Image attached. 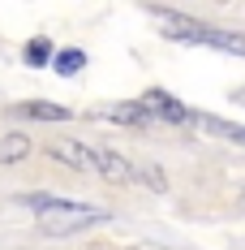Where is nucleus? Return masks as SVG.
<instances>
[{
    "label": "nucleus",
    "instance_id": "1",
    "mask_svg": "<svg viewBox=\"0 0 245 250\" xmlns=\"http://www.w3.org/2000/svg\"><path fill=\"white\" fill-rule=\"evenodd\" d=\"M108 220V211L103 207H86V203H56V207H48V211H39V233L43 237H74V233H82V229H95Z\"/></svg>",
    "mask_w": 245,
    "mask_h": 250
},
{
    "label": "nucleus",
    "instance_id": "2",
    "mask_svg": "<svg viewBox=\"0 0 245 250\" xmlns=\"http://www.w3.org/2000/svg\"><path fill=\"white\" fill-rule=\"evenodd\" d=\"M142 4H147V13L155 18V26H159V35H164V39H176V43H202L207 26L198 22V18L181 13V9H164V4H151V0H142Z\"/></svg>",
    "mask_w": 245,
    "mask_h": 250
},
{
    "label": "nucleus",
    "instance_id": "3",
    "mask_svg": "<svg viewBox=\"0 0 245 250\" xmlns=\"http://www.w3.org/2000/svg\"><path fill=\"white\" fill-rule=\"evenodd\" d=\"M48 160H56L60 168H74V173H82V177H99L95 147H86V143H77V138H56V143H48Z\"/></svg>",
    "mask_w": 245,
    "mask_h": 250
},
{
    "label": "nucleus",
    "instance_id": "4",
    "mask_svg": "<svg viewBox=\"0 0 245 250\" xmlns=\"http://www.w3.org/2000/svg\"><path fill=\"white\" fill-rule=\"evenodd\" d=\"M95 117H108V121L125 125V129H155V125H164L155 112H151L142 100H121V104H108V108H99Z\"/></svg>",
    "mask_w": 245,
    "mask_h": 250
},
{
    "label": "nucleus",
    "instance_id": "5",
    "mask_svg": "<svg viewBox=\"0 0 245 250\" xmlns=\"http://www.w3.org/2000/svg\"><path fill=\"white\" fill-rule=\"evenodd\" d=\"M142 104H147L164 125H198V112H194V108H185L181 100H172L168 91H159V86L142 91Z\"/></svg>",
    "mask_w": 245,
    "mask_h": 250
},
{
    "label": "nucleus",
    "instance_id": "6",
    "mask_svg": "<svg viewBox=\"0 0 245 250\" xmlns=\"http://www.w3.org/2000/svg\"><path fill=\"white\" fill-rule=\"evenodd\" d=\"M99 155V177L112 181V186H129L133 181V160H125L116 147H95Z\"/></svg>",
    "mask_w": 245,
    "mask_h": 250
},
{
    "label": "nucleus",
    "instance_id": "7",
    "mask_svg": "<svg viewBox=\"0 0 245 250\" xmlns=\"http://www.w3.org/2000/svg\"><path fill=\"white\" fill-rule=\"evenodd\" d=\"M13 117H26V121H74V108H65V104H52V100H26L13 108Z\"/></svg>",
    "mask_w": 245,
    "mask_h": 250
},
{
    "label": "nucleus",
    "instance_id": "8",
    "mask_svg": "<svg viewBox=\"0 0 245 250\" xmlns=\"http://www.w3.org/2000/svg\"><path fill=\"white\" fill-rule=\"evenodd\" d=\"M30 151H35L30 134H22V129H4L0 134V164H22V160H30Z\"/></svg>",
    "mask_w": 245,
    "mask_h": 250
},
{
    "label": "nucleus",
    "instance_id": "9",
    "mask_svg": "<svg viewBox=\"0 0 245 250\" xmlns=\"http://www.w3.org/2000/svg\"><path fill=\"white\" fill-rule=\"evenodd\" d=\"M202 48H220V52H228V56H245V35H241V30H220V26H207Z\"/></svg>",
    "mask_w": 245,
    "mask_h": 250
},
{
    "label": "nucleus",
    "instance_id": "10",
    "mask_svg": "<svg viewBox=\"0 0 245 250\" xmlns=\"http://www.w3.org/2000/svg\"><path fill=\"white\" fill-rule=\"evenodd\" d=\"M52 56H56V43H52L48 35H35V39H26L22 61L30 65V69H52Z\"/></svg>",
    "mask_w": 245,
    "mask_h": 250
},
{
    "label": "nucleus",
    "instance_id": "11",
    "mask_svg": "<svg viewBox=\"0 0 245 250\" xmlns=\"http://www.w3.org/2000/svg\"><path fill=\"white\" fill-rule=\"evenodd\" d=\"M82 69H86V52L82 48H56V56H52V74L77 78Z\"/></svg>",
    "mask_w": 245,
    "mask_h": 250
},
{
    "label": "nucleus",
    "instance_id": "12",
    "mask_svg": "<svg viewBox=\"0 0 245 250\" xmlns=\"http://www.w3.org/2000/svg\"><path fill=\"white\" fill-rule=\"evenodd\" d=\"M18 207H30V211H48L56 203H65V194H48V190H22V194H13Z\"/></svg>",
    "mask_w": 245,
    "mask_h": 250
},
{
    "label": "nucleus",
    "instance_id": "13",
    "mask_svg": "<svg viewBox=\"0 0 245 250\" xmlns=\"http://www.w3.org/2000/svg\"><path fill=\"white\" fill-rule=\"evenodd\" d=\"M133 181H147L155 194H168V177L159 173L155 164H133Z\"/></svg>",
    "mask_w": 245,
    "mask_h": 250
},
{
    "label": "nucleus",
    "instance_id": "14",
    "mask_svg": "<svg viewBox=\"0 0 245 250\" xmlns=\"http://www.w3.org/2000/svg\"><path fill=\"white\" fill-rule=\"evenodd\" d=\"M125 250H168V246H155V242H133V246H125Z\"/></svg>",
    "mask_w": 245,
    "mask_h": 250
},
{
    "label": "nucleus",
    "instance_id": "15",
    "mask_svg": "<svg viewBox=\"0 0 245 250\" xmlns=\"http://www.w3.org/2000/svg\"><path fill=\"white\" fill-rule=\"evenodd\" d=\"M232 104H241V108H245V86H237V91H232Z\"/></svg>",
    "mask_w": 245,
    "mask_h": 250
},
{
    "label": "nucleus",
    "instance_id": "16",
    "mask_svg": "<svg viewBox=\"0 0 245 250\" xmlns=\"http://www.w3.org/2000/svg\"><path fill=\"white\" fill-rule=\"evenodd\" d=\"M237 211L245 216V186H241V199H237Z\"/></svg>",
    "mask_w": 245,
    "mask_h": 250
},
{
    "label": "nucleus",
    "instance_id": "17",
    "mask_svg": "<svg viewBox=\"0 0 245 250\" xmlns=\"http://www.w3.org/2000/svg\"><path fill=\"white\" fill-rule=\"evenodd\" d=\"M215 4H232V0H215Z\"/></svg>",
    "mask_w": 245,
    "mask_h": 250
}]
</instances>
